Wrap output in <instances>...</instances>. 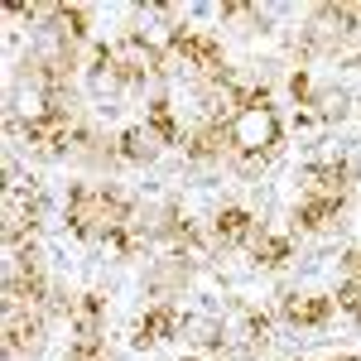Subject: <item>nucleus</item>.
I'll use <instances>...</instances> for the list:
<instances>
[{"label":"nucleus","mask_w":361,"mask_h":361,"mask_svg":"<svg viewBox=\"0 0 361 361\" xmlns=\"http://www.w3.org/2000/svg\"><path fill=\"white\" fill-rule=\"evenodd\" d=\"M68 222L82 241H106L111 231L130 226V202L111 188H73L68 193Z\"/></svg>","instance_id":"nucleus-1"},{"label":"nucleus","mask_w":361,"mask_h":361,"mask_svg":"<svg viewBox=\"0 0 361 361\" xmlns=\"http://www.w3.org/2000/svg\"><path fill=\"white\" fill-rule=\"evenodd\" d=\"M169 63H183V68H193L202 78H226V58L217 49V39H207V34H197V29H173V39H169Z\"/></svg>","instance_id":"nucleus-2"},{"label":"nucleus","mask_w":361,"mask_h":361,"mask_svg":"<svg viewBox=\"0 0 361 361\" xmlns=\"http://www.w3.org/2000/svg\"><path fill=\"white\" fill-rule=\"evenodd\" d=\"M279 140V116L270 106H250L231 121V149H236V159L241 154H270Z\"/></svg>","instance_id":"nucleus-3"},{"label":"nucleus","mask_w":361,"mask_h":361,"mask_svg":"<svg viewBox=\"0 0 361 361\" xmlns=\"http://www.w3.org/2000/svg\"><path fill=\"white\" fill-rule=\"evenodd\" d=\"M164 68H169V58L159 54V49H149L145 39H135V34H130L111 58L116 82H145V78H154V73H164Z\"/></svg>","instance_id":"nucleus-4"},{"label":"nucleus","mask_w":361,"mask_h":361,"mask_svg":"<svg viewBox=\"0 0 361 361\" xmlns=\"http://www.w3.org/2000/svg\"><path fill=\"white\" fill-rule=\"evenodd\" d=\"M5 357H15V352H34L39 342H44V313L39 308H5Z\"/></svg>","instance_id":"nucleus-5"},{"label":"nucleus","mask_w":361,"mask_h":361,"mask_svg":"<svg viewBox=\"0 0 361 361\" xmlns=\"http://www.w3.org/2000/svg\"><path fill=\"white\" fill-rule=\"evenodd\" d=\"M328 318H333V299L328 294H308V289L284 294V323H294V328H323Z\"/></svg>","instance_id":"nucleus-6"},{"label":"nucleus","mask_w":361,"mask_h":361,"mask_svg":"<svg viewBox=\"0 0 361 361\" xmlns=\"http://www.w3.org/2000/svg\"><path fill=\"white\" fill-rule=\"evenodd\" d=\"M178 328H183V313H178V308H169V304H159V308H149L135 328H130V347H154V342H169Z\"/></svg>","instance_id":"nucleus-7"},{"label":"nucleus","mask_w":361,"mask_h":361,"mask_svg":"<svg viewBox=\"0 0 361 361\" xmlns=\"http://www.w3.org/2000/svg\"><path fill=\"white\" fill-rule=\"evenodd\" d=\"M342 193H308L299 207H294V222L304 226V231H323V226H333L342 217Z\"/></svg>","instance_id":"nucleus-8"},{"label":"nucleus","mask_w":361,"mask_h":361,"mask_svg":"<svg viewBox=\"0 0 361 361\" xmlns=\"http://www.w3.org/2000/svg\"><path fill=\"white\" fill-rule=\"evenodd\" d=\"M226 149H231V126H197L193 135H188V159L193 164H212V159H222Z\"/></svg>","instance_id":"nucleus-9"},{"label":"nucleus","mask_w":361,"mask_h":361,"mask_svg":"<svg viewBox=\"0 0 361 361\" xmlns=\"http://www.w3.org/2000/svg\"><path fill=\"white\" fill-rule=\"evenodd\" d=\"M212 236H217V241H226V246H250V236H255V217H250L246 207L226 202L222 212L212 217Z\"/></svg>","instance_id":"nucleus-10"},{"label":"nucleus","mask_w":361,"mask_h":361,"mask_svg":"<svg viewBox=\"0 0 361 361\" xmlns=\"http://www.w3.org/2000/svg\"><path fill=\"white\" fill-rule=\"evenodd\" d=\"M357 178V169L347 159H333V164H308L304 169V183L308 193H347V183Z\"/></svg>","instance_id":"nucleus-11"},{"label":"nucleus","mask_w":361,"mask_h":361,"mask_svg":"<svg viewBox=\"0 0 361 361\" xmlns=\"http://www.w3.org/2000/svg\"><path fill=\"white\" fill-rule=\"evenodd\" d=\"M246 250H250V260H255V265H284V260L294 255V241H289V236H279V231H255Z\"/></svg>","instance_id":"nucleus-12"},{"label":"nucleus","mask_w":361,"mask_h":361,"mask_svg":"<svg viewBox=\"0 0 361 361\" xmlns=\"http://www.w3.org/2000/svg\"><path fill=\"white\" fill-rule=\"evenodd\" d=\"M73 337L78 342H97V328H102V294H82L73 299Z\"/></svg>","instance_id":"nucleus-13"},{"label":"nucleus","mask_w":361,"mask_h":361,"mask_svg":"<svg viewBox=\"0 0 361 361\" xmlns=\"http://www.w3.org/2000/svg\"><path fill=\"white\" fill-rule=\"evenodd\" d=\"M164 149V140L154 135L149 126H130V130H121V154L126 159H154Z\"/></svg>","instance_id":"nucleus-14"},{"label":"nucleus","mask_w":361,"mask_h":361,"mask_svg":"<svg viewBox=\"0 0 361 361\" xmlns=\"http://www.w3.org/2000/svg\"><path fill=\"white\" fill-rule=\"evenodd\" d=\"M145 126L164 140V145H178V140H183V130H178V116H173V106H169L164 97H154V102H149V121H145Z\"/></svg>","instance_id":"nucleus-15"},{"label":"nucleus","mask_w":361,"mask_h":361,"mask_svg":"<svg viewBox=\"0 0 361 361\" xmlns=\"http://www.w3.org/2000/svg\"><path fill=\"white\" fill-rule=\"evenodd\" d=\"M58 25L68 29L73 39H87V29H92V15H87L82 5H58Z\"/></svg>","instance_id":"nucleus-16"},{"label":"nucleus","mask_w":361,"mask_h":361,"mask_svg":"<svg viewBox=\"0 0 361 361\" xmlns=\"http://www.w3.org/2000/svg\"><path fill=\"white\" fill-rule=\"evenodd\" d=\"M270 333H275V318H270V313H246V328H241V337H246L250 347L270 342Z\"/></svg>","instance_id":"nucleus-17"},{"label":"nucleus","mask_w":361,"mask_h":361,"mask_svg":"<svg viewBox=\"0 0 361 361\" xmlns=\"http://www.w3.org/2000/svg\"><path fill=\"white\" fill-rule=\"evenodd\" d=\"M342 111H347V97H342V92H328V97H318V106H313V116H323V121H337Z\"/></svg>","instance_id":"nucleus-18"},{"label":"nucleus","mask_w":361,"mask_h":361,"mask_svg":"<svg viewBox=\"0 0 361 361\" xmlns=\"http://www.w3.org/2000/svg\"><path fill=\"white\" fill-rule=\"evenodd\" d=\"M193 337H197V347H222V328H217L212 318L193 323Z\"/></svg>","instance_id":"nucleus-19"},{"label":"nucleus","mask_w":361,"mask_h":361,"mask_svg":"<svg viewBox=\"0 0 361 361\" xmlns=\"http://www.w3.org/2000/svg\"><path fill=\"white\" fill-rule=\"evenodd\" d=\"M337 304H342V308H347V313H352V318L361 323V284H342V294H337Z\"/></svg>","instance_id":"nucleus-20"},{"label":"nucleus","mask_w":361,"mask_h":361,"mask_svg":"<svg viewBox=\"0 0 361 361\" xmlns=\"http://www.w3.org/2000/svg\"><path fill=\"white\" fill-rule=\"evenodd\" d=\"M68 361H106V357H102V342H73Z\"/></svg>","instance_id":"nucleus-21"},{"label":"nucleus","mask_w":361,"mask_h":361,"mask_svg":"<svg viewBox=\"0 0 361 361\" xmlns=\"http://www.w3.org/2000/svg\"><path fill=\"white\" fill-rule=\"evenodd\" d=\"M289 97H294V102H313V82H308L304 73H294V82H289Z\"/></svg>","instance_id":"nucleus-22"},{"label":"nucleus","mask_w":361,"mask_h":361,"mask_svg":"<svg viewBox=\"0 0 361 361\" xmlns=\"http://www.w3.org/2000/svg\"><path fill=\"white\" fill-rule=\"evenodd\" d=\"M342 270H347V284H361V250H352V255L342 260Z\"/></svg>","instance_id":"nucleus-23"},{"label":"nucleus","mask_w":361,"mask_h":361,"mask_svg":"<svg viewBox=\"0 0 361 361\" xmlns=\"http://www.w3.org/2000/svg\"><path fill=\"white\" fill-rule=\"evenodd\" d=\"M222 15H226V20H246V15H255V5H241V0H226V5H222Z\"/></svg>","instance_id":"nucleus-24"},{"label":"nucleus","mask_w":361,"mask_h":361,"mask_svg":"<svg viewBox=\"0 0 361 361\" xmlns=\"http://www.w3.org/2000/svg\"><path fill=\"white\" fill-rule=\"evenodd\" d=\"M183 361H207V357H197V352H193V357H183Z\"/></svg>","instance_id":"nucleus-25"},{"label":"nucleus","mask_w":361,"mask_h":361,"mask_svg":"<svg viewBox=\"0 0 361 361\" xmlns=\"http://www.w3.org/2000/svg\"><path fill=\"white\" fill-rule=\"evenodd\" d=\"M337 361H361V357H337Z\"/></svg>","instance_id":"nucleus-26"}]
</instances>
